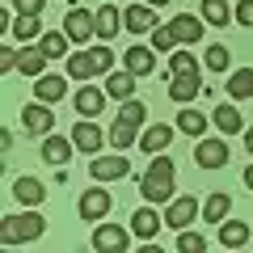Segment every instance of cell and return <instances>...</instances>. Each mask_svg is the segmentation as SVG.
I'll return each mask as SVG.
<instances>
[{"label": "cell", "mask_w": 253, "mask_h": 253, "mask_svg": "<svg viewBox=\"0 0 253 253\" xmlns=\"http://www.w3.org/2000/svg\"><path fill=\"white\" fill-rule=\"evenodd\" d=\"M21 126H26V135H51V110H46V101H34V106H21Z\"/></svg>", "instance_id": "11"}, {"label": "cell", "mask_w": 253, "mask_h": 253, "mask_svg": "<svg viewBox=\"0 0 253 253\" xmlns=\"http://www.w3.org/2000/svg\"><path fill=\"white\" fill-rule=\"evenodd\" d=\"M203 21L207 26H228V17H232L236 9H228V0H203Z\"/></svg>", "instance_id": "32"}, {"label": "cell", "mask_w": 253, "mask_h": 253, "mask_svg": "<svg viewBox=\"0 0 253 253\" xmlns=\"http://www.w3.org/2000/svg\"><path fill=\"white\" fill-rule=\"evenodd\" d=\"M177 249H181V253H203V249H207V236H199V232H186V228H181V236H177Z\"/></svg>", "instance_id": "36"}, {"label": "cell", "mask_w": 253, "mask_h": 253, "mask_svg": "<svg viewBox=\"0 0 253 253\" xmlns=\"http://www.w3.org/2000/svg\"><path fill=\"white\" fill-rule=\"evenodd\" d=\"M161 224H165V219H161V215H156V211H152V207H139V211H135V215H131V232H135V236H139V241H152V236H156V232H161Z\"/></svg>", "instance_id": "24"}, {"label": "cell", "mask_w": 253, "mask_h": 253, "mask_svg": "<svg viewBox=\"0 0 253 253\" xmlns=\"http://www.w3.org/2000/svg\"><path fill=\"white\" fill-rule=\"evenodd\" d=\"M211 123L219 126V131H224V135H245V118H241V110L236 106H215V114H211Z\"/></svg>", "instance_id": "23"}, {"label": "cell", "mask_w": 253, "mask_h": 253, "mask_svg": "<svg viewBox=\"0 0 253 253\" xmlns=\"http://www.w3.org/2000/svg\"><path fill=\"white\" fill-rule=\"evenodd\" d=\"M131 236L123 224H97L93 228V249L97 253H126V245H131Z\"/></svg>", "instance_id": "5"}, {"label": "cell", "mask_w": 253, "mask_h": 253, "mask_svg": "<svg viewBox=\"0 0 253 253\" xmlns=\"http://www.w3.org/2000/svg\"><path fill=\"white\" fill-rule=\"evenodd\" d=\"M228 156H232V152H228V135H224V139H199V148H194V161H199V169H211V173L224 169Z\"/></svg>", "instance_id": "8"}, {"label": "cell", "mask_w": 253, "mask_h": 253, "mask_svg": "<svg viewBox=\"0 0 253 253\" xmlns=\"http://www.w3.org/2000/svg\"><path fill=\"white\" fill-rule=\"evenodd\" d=\"M144 118H148L144 101L126 97L123 106H118V118H114V126H110V144H114V152H126V148L144 135Z\"/></svg>", "instance_id": "2"}, {"label": "cell", "mask_w": 253, "mask_h": 253, "mask_svg": "<svg viewBox=\"0 0 253 253\" xmlns=\"http://www.w3.org/2000/svg\"><path fill=\"white\" fill-rule=\"evenodd\" d=\"M194 215H203V203L194 199V194H181V199H169V207H165V224L169 228H190L194 224Z\"/></svg>", "instance_id": "6"}, {"label": "cell", "mask_w": 253, "mask_h": 253, "mask_svg": "<svg viewBox=\"0 0 253 253\" xmlns=\"http://www.w3.org/2000/svg\"><path fill=\"white\" fill-rule=\"evenodd\" d=\"M13 199H17L21 207H38V203L46 199V186L38 177H17L13 181Z\"/></svg>", "instance_id": "19"}, {"label": "cell", "mask_w": 253, "mask_h": 253, "mask_svg": "<svg viewBox=\"0 0 253 253\" xmlns=\"http://www.w3.org/2000/svg\"><path fill=\"white\" fill-rule=\"evenodd\" d=\"M13 38H17V42H34V38H42V21L17 13V21H13Z\"/></svg>", "instance_id": "33"}, {"label": "cell", "mask_w": 253, "mask_h": 253, "mask_svg": "<svg viewBox=\"0 0 253 253\" xmlns=\"http://www.w3.org/2000/svg\"><path fill=\"white\" fill-rule=\"evenodd\" d=\"M123 17H126V30H135V34H148V30H156V9L148 4V0H144V4H131Z\"/></svg>", "instance_id": "22"}, {"label": "cell", "mask_w": 253, "mask_h": 253, "mask_svg": "<svg viewBox=\"0 0 253 253\" xmlns=\"http://www.w3.org/2000/svg\"><path fill=\"white\" fill-rule=\"evenodd\" d=\"M173 181H177V165L165 152H156L152 161H148L144 177H139V194H144L148 203H169L173 199Z\"/></svg>", "instance_id": "1"}, {"label": "cell", "mask_w": 253, "mask_h": 253, "mask_svg": "<svg viewBox=\"0 0 253 253\" xmlns=\"http://www.w3.org/2000/svg\"><path fill=\"white\" fill-rule=\"evenodd\" d=\"M232 21H236V26H253V0H241V4H236Z\"/></svg>", "instance_id": "40"}, {"label": "cell", "mask_w": 253, "mask_h": 253, "mask_svg": "<svg viewBox=\"0 0 253 253\" xmlns=\"http://www.w3.org/2000/svg\"><path fill=\"white\" fill-rule=\"evenodd\" d=\"M72 139H76V152H101V144H106V131H101L93 118H81V123L72 126Z\"/></svg>", "instance_id": "12"}, {"label": "cell", "mask_w": 253, "mask_h": 253, "mask_svg": "<svg viewBox=\"0 0 253 253\" xmlns=\"http://www.w3.org/2000/svg\"><path fill=\"white\" fill-rule=\"evenodd\" d=\"M203 93V81H199V72H181V76H173L169 81V97L177 101V106H190V101Z\"/></svg>", "instance_id": "17"}, {"label": "cell", "mask_w": 253, "mask_h": 253, "mask_svg": "<svg viewBox=\"0 0 253 253\" xmlns=\"http://www.w3.org/2000/svg\"><path fill=\"white\" fill-rule=\"evenodd\" d=\"M228 97H236V101L253 97V68H236V72L228 76Z\"/></svg>", "instance_id": "31"}, {"label": "cell", "mask_w": 253, "mask_h": 253, "mask_svg": "<svg viewBox=\"0 0 253 253\" xmlns=\"http://www.w3.org/2000/svg\"><path fill=\"white\" fill-rule=\"evenodd\" d=\"M169 26H173V34H177V42L194 46V42H203V30H207V21H203V13H199V17H194V13H181V17H173Z\"/></svg>", "instance_id": "14"}, {"label": "cell", "mask_w": 253, "mask_h": 253, "mask_svg": "<svg viewBox=\"0 0 253 253\" xmlns=\"http://www.w3.org/2000/svg\"><path fill=\"white\" fill-rule=\"evenodd\" d=\"M17 68H21V76H42V68H46V51H42V46H30V42H21V63H17Z\"/></svg>", "instance_id": "29"}, {"label": "cell", "mask_w": 253, "mask_h": 253, "mask_svg": "<svg viewBox=\"0 0 253 253\" xmlns=\"http://www.w3.org/2000/svg\"><path fill=\"white\" fill-rule=\"evenodd\" d=\"M207 123H211V118H207V114H199L194 106H186V110L177 114V131H181V135H194V139L207 135Z\"/></svg>", "instance_id": "27"}, {"label": "cell", "mask_w": 253, "mask_h": 253, "mask_svg": "<svg viewBox=\"0 0 253 253\" xmlns=\"http://www.w3.org/2000/svg\"><path fill=\"white\" fill-rule=\"evenodd\" d=\"M148 4H152V9H165V4H169V0H148Z\"/></svg>", "instance_id": "43"}, {"label": "cell", "mask_w": 253, "mask_h": 253, "mask_svg": "<svg viewBox=\"0 0 253 253\" xmlns=\"http://www.w3.org/2000/svg\"><path fill=\"white\" fill-rule=\"evenodd\" d=\"M173 135H177V126H169V123H152V126H144V135H139V148L144 152H165V148L173 144Z\"/></svg>", "instance_id": "15"}, {"label": "cell", "mask_w": 253, "mask_h": 253, "mask_svg": "<svg viewBox=\"0 0 253 253\" xmlns=\"http://www.w3.org/2000/svg\"><path fill=\"white\" fill-rule=\"evenodd\" d=\"M106 97H110L106 84H101V89L97 84H81V93H76V114L81 118H97L101 106H106Z\"/></svg>", "instance_id": "16"}, {"label": "cell", "mask_w": 253, "mask_h": 253, "mask_svg": "<svg viewBox=\"0 0 253 253\" xmlns=\"http://www.w3.org/2000/svg\"><path fill=\"white\" fill-rule=\"evenodd\" d=\"M68 81H72V76H59V72L34 76V97L46 101V106H55V101H63V93H68Z\"/></svg>", "instance_id": "13"}, {"label": "cell", "mask_w": 253, "mask_h": 253, "mask_svg": "<svg viewBox=\"0 0 253 253\" xmlns=\"http://www.w3.org/2000/svg\"><path fill=\"white\" fill-rule=\"evenodd\" d=\"M46 232V219L34 207H26L21 215H4L0 219V245H30Z\"/></svg>", "instance_id": "3"}, {"label": "cell", "mask_w": 253, "mask_h": 253, "mask_svg": "<svg viewBox=\"0 0 253 253\" xmlns=\"http://www.w3.org/2000/svg\"><path fill=\"white\" fill-rule=\"evenodd\" d=\"M152 46H156V51H173V46H177L173 26H156V30H152Z\"/></svg>", "instance_id": "37"}, {"label": "cell", "mask_w": 253, "mask_h": 253, "mask_svg": "<svg viewBox=\"0 0 253 253\" xmlns=\"http://www.w3.org/2000/svg\"><path fill=\"white\" fill-rule=\"evenodd\" d=\"M68 76H72V81H93V76H97L93 46H89V51H72V55H68Z\"/></svg>", "instance_id": "25"}, {"label": "cell", "mask_w": 253, "mask_h": 253, "mask_svg": "<svg viewBox=\"0 0 253 253\" xmlns=\"http://www.w3.org/2000/svg\"><path fill=\"white\" fill-rule=\"evenodd\" d=\"M135 81H139V76L131 72V68L110 72V76H106V93H110V97H118V101H126V97H135Z\"/></svg>", "instance_id": "21"}, {"label": "cell", "mask_w": 253, "mask_h": 253, "mask_svg": "<svg viewBox=\"0 0 253 253\" xmlns=\"http://www.w3.org/2000/svg\"><path fill=\"white\" fill-rule=\"evenodd\" d=\"M93 17H97V38H101V42H110V38H114L118 30H123V13H118L114 4H101V9L93 13Z\"/></svg>", "instance_id": "26"}, {"label": "cell", "mask_w": 253, "mask_h": 253, "mask_svg": "<svg viewBox=\"0 0 253 253\" xmlns=\"http://www.w3.org/2000/svg\"><path fill=\"white\" fill-rule=\"evenodd\" d=\"M245 152H253V126H245Z\"/></svg>", "instance_id": "41"}, {"label": "cell", "mask_w": 253, "mask_h": 253, "mask_svg": "<svg viewBox=\"0 0 253 253\" xmlns=\"http://www.w3.org/2000/svg\"><path fill=\"white\" fill-rule=\"evenodd\" d=\"M38 46L46 51V59H63V55H72V51H68V46H72V38H68V30H63V34H59V30H51V34H42V38H38Z\"/></svg>", "instance_id": "30"}, {"label": "cell", "mask_w": 253, "mask_h": 253, "mask_svg": "<svg viewBox=\"0 0 253 253\" xmlns=\"http://www.w3.org/2000/svg\"><path fill=\"white\" fill-rule=\"evenodd\" d=\"M17 63H21V51L9 46V42H0V72H13Z\"/></svg>", "instance_id": "38"}, {"label": "cell", "mask_w": 253, "mask_h": 253, "mask_svg": "<svg viewBox=\"0 0 253 253\" xmlns=\"http://www.w3.org/2000/svg\"><path fill=\"white\" fill-rule=\"evenodd\" d=\"M110 203H114V199H110L106 181H97V186H89V190L81 194L76 211H81V219H89V224H93V219H106V215H110Z\"/></svg>", "instance_id": "4"}, {"label": "cell", "mask_w": 253, "mask_h": 253, "mask_svg": "<svg viewBox=\"0 0 253 253\" xmlns=\"http://www.w3.org/2000/svg\"><path fill=\"white\" fill-rule=\"evenodd\" d=\"M46 0H13V13H26V17H42Z\"/></svg>", "instance_id": "39"}, {"label": "cell", "mask_w": 253, "mask_h": 253, "mask_svg": "<svg viewBox=\"0 0 253 253\" xmlns=\"http://www.w3.org/2000/svg\"><path fill=\"white\" fill-rule=\"evenodd\" d=\"M72 152H76V139L55 135V131H51V135H42V152H38V156H42L46 165H55V169H63V165L72 161Z\"/></svg>", "instance_id": "10"}, {"label": "cell", "mask_w": 253, "mask_h": 253, "mask_svg": "<svg viewBox=\"0 0 253 253\" xmlns=\"http://www.w3.org/2000/svg\"><path fill=\"white\" fill-rule=\"evenodd\" d=\"M131 173V161H126V152H114V156H93L89 161V177L93 181H118Z\"/></svg>", "instance_id": "7"}, {"label": "cell", "mask_w": 253, "mask_h": 253, "mask_svg": "<svg viewBox=\"0 0 253 253\" xmlns=\"http://www.w3.org/2000/svg\"><path fill=\"white\" fill-rule=\"evenodd\" d=\"M181 72H199V63L190 51H173L169 55V76H181Z\"/></svg>", "instance_id": "35"}, {"label": "cell", "mask_w": 253, "mask_h": 253, "mask_svg": "<svg viewBox=\"0 0 253 253\" xmlns=\"http://www.w3.org/2000/svg\"><path fill=\"white\" fill-rule=\"evenodd\" d=\"M63 30H68V38L72 42H93V34H97V17H93L89 9H72L68 17H63Z\"/></svg>", "instance_id": "9"}, {"label": "cell", "mask_w": 253, "mask_h": 253, "mask_svg": "<svg viewBox=\"0 0 253 253\" xmlns=\"http://www.w3.org/2000/svg\"><path fill=\"white\" fill-rule=\"evenodd\" d=\"M123 68H131L135 76H148L156 68V46H126L123 51Z\"/></svg>", "instance_id": "18"}, {"label": "cell", "mask_w": 253, "mask_h": 253, "mask_svg": "<svg viewBox=\"0 0 253 253\" xmlns=\"http://www.w3.org/2000/svg\"><path fill=\"white\" fill-rule=\"evenodd\" d=\"M228 59H232V51H228L224 42H211L207 46V68H211V72H228Z\"/></svg>", "instance_id": "34"}, {"label": "cell", "mask_w": 253, "mask_h": 253, "mask_svg": "<svg viewBox=\"0 0 253 253\" xmlns=\"http://www.w3.org/2000/svg\"><path fill=\"white\" fill-rule=\"evenodd\" d=\"M232 215V199H228L224 190H215V194H207V199H203V219H207V224H224V219Z\"/></svg>", "instance_id": "20"}, {"label": "cell", "mask_w": 253, "mask_h": 253, "mask_svg": "<svg viewBox=\"0 0 253 253\" xmlns=\"http://www.w3.org/2000/svg\"><path fill=\"white\" fill-rule=\"evenodd\" d=\"M219 245H224V249H241V245H249V224H241V219H224V224H219Z\"/></svg>", "instance_id": "28"}, {"label": "cell", "mask_w": 253, "mask_h": 253, "mask_svg": "<svg viewBox=\"0 0 253 253\" xmlns=\"http://www.w3.org/2000/svg\"><path fill=\"white\" fill-rule=\"evenodd\" d=\"M245 186L253 190V165H249V169H245Z\"/></svg>", "instance_id": "42"}]
</instances>
